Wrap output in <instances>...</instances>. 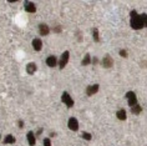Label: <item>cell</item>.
<instances>
[{
  "mask_svg": "<svg viewBox=\"0 0 147 146\" xmlns=\"http://www.w3.org/2000/svg\"><path fill=\"white\" fill-rule=\"evenodd\" d=\"M130 25L132 29L135 30H140V29L146 26V19H147V14H138L136 10H131L130 13Z\"/></svg>",
  "mask_w": 147,
  "mask_h": 146,
  "instance_id": "obj_1",
  "label": "cell"
},
{
  "mask_svg": "<svg viewBox=\"0 0 147 146\" xmlns=\"http://www.w3.org/2000/svg\"><path fill=\"white\" fill-rule=\"evenodd\" d=\"M69 59H70V51L66 50V51H64L61 54V57H60V60H59V68H60L61 70L67 65Z\"/></svg>",
  "mask_w": 147,
  "mask_h": 146,
  "instance_id": "obj_2",
  "label": "cell"
},
{
  "mask_svg": "<svg viewBox=\"0 0 147 146\" xmlns=\"http://www.w3.org/2000/svg\"><path fill=\"white\" fill-rule=\"evenodd\" d=\"M61 101L67 107H72L74 106V100H72V97L70 96V94L67 93V91H64V93H62V95H61Z\"/></svg>",
  "mask_w": 147,
  "mask_h": 146,
  "instance_id": "obj_3",
  "label": "cell"
},
{
  "mask_svg": "<svg viewBox=\"0 0 147 146\" xmlns=\"http://www.w3.org/2000/svg\"><path fill=\"white\" fill-rule=\"evenodd\" d=\"M126 99H127V104L130 105V106H135V105H137V96H136V94L134 91H127L126 93Z\"/></svg>",
  "mask_w": 147,
  "mask_h": 146,
  "instance_id": "obj_4",
  "label": "cell"
},
{
  "mask_svg": "<svg viewBox=\"0 0 147 146\" xmlns=\"http://www.w3.org/2000/svg\"><path fill=\"white\" fill-rule=\"evenodd\" d=\"M101 65L104 66L105 69H111L113 66V60H112V57L110 56V55H106L104 59L101 60Z\"/></svg>",
  "mask_w": 147,
  "mask_h": 146,
  "instance_id": "obj_5",
  "label": "cell"
},
{
  "mask_svg": "<svg viewBox=\"0 0 147 146\" xmlns=\"http://www.w3.org/2000/svg\"><path fill=\"white\" fill-rule=\"evenodd\" d=\"M67 126H69V129L71 131H78L79 130V121H78V119L70 118L69 122H67Z\"/></svg>",
  "mask_w": 147,
  "mask_h": 146,
  "instance_id": "obj_6",
  "label": "cell"
},
{
  "mask_svg": "<svg viewBox=\"0 0 147 146\" xmlns=\"http://www.w3.org/2000/svg\"><path fill=\"white\" fill-rule=\"evenodd\" d=\"M57 64H59V60H57V57L55 56V55L47 56V59H46V65H47L49 68H55Z\"/></svg>",
  "mask_w": 147,
  "mask_h": 146,
  "instance_id": "obj_7",
  "label": "cell"
},
{
  "mask_svg": "<svg viewBox=\"0 0 147 146\" xmlns=\"http://www.w3.org/2000/svg\"><path fill=\"white\" fill-rule=\"evenodd\" d=\"M98 89H100V85H97V84H95V85H90L86 87V95L87 96H92L94 94H96Z\"/></svg>",
  "mask_w": 147,
  "mask_h": 146,
  "instance_id": "obj_8",
  "label": "cell"
},
{
  "mask_svg": "<svg viewBox=\"0 0 147 146\" xmlns=\"http://www.w3.org/2000/svg\"><path fill=\"white\" fill-rule=\"evenodd\" d=\"M31 45H32V47H34L35 51H40V50L42 49V40L39 39V38H35L34 40H32Z\"/></svg>",
  "mask_w": 147,
  "mask_h": 146,
  "instance_id": "obj_9",
  "label": "cell"
},
{
  "mask_svg": "<svg viewBox=\"0 0 147 146\" xmlns=\"http://www.w3.org/2000/svg\"><path fill=\"white\" fill-rule=\"evenodd\" d=\"M24 8L28 13H35L36 11V5L31 1H24Z\"/></svg>",
  "mask_w": 147,
  "mask_h": 146,
  "instance_id": "obj_10",
  "label": "cell"
},
{
  "mask_svg": "<svg viewBox=\"0 0 147 146\" xmlns=\"http://www.w3.org/2000/svg\"><path fill=\"white\" fill-rule=\"evenodd\" d=\"M39 32H40V35H44V36H46V35H49V32H50V28L47 26L46 24H39Z\"/></svg>",
  "mask_w": 147,
  "mask_h": 146,
  "instance_id": "obj_11",
  "label": "cell"
},
{
  "mask_svg": "<svg viewBox=\"0 0 147 146\" xmlns=\"http://www.w3.org/2000/svg\"><path fill=\"white\" fill-rule=\"evenodd\" d=\"M36 70H38V66H36L35 63H29V64L26 65V72H28L29 75L35 74Z\"/></svg>",
  "mask_w": 147,
  "mask_h": 146,
  "instance_id": "obj_12",
  "label": "cell"
},
{
  "mask_svg": "<svg viewBox=\"0 0 147 146\" xmlns=\"http://www.w3.org/2000/svg\"><path fill=\"white\" fill-rule=\"evenodd\" d=\"M26 137H28V142H29V145H30V146H34L36 144V136L34 135L32 131H29L28 135H26Z\"/></svg>",
  "mask_w": 147,
  "mask_h": 146,
  "instance_id": "obj_13",
  "label": "cell"
},
{
  "mask_svg": "<svg viewBox=\"0 0 147 146\" xmlns=\"http://www.w3.org/2000/svg\"><path fill=\"white\" fill-rule=\"evenodd\" d=\"M116 116H117V119H119V120H121V121H123V120H126V119H127L126 110H125V109H120V110L116 112Z\"/></svg>",
  "mask_w": 147,
  "mask_h": 146,
  "instance_id": "obj_14",
  "label": "cell"
},
{
  "mask_svg": "<svg viewBox=\"0 0 147 146\" xmlns=\"http://www.w3.org/2000/svg\"><path fill=\"white\" fill-rule=\"evenodd\" d=\"M141 111H142V106H141V105H138V104L131 107V112H132L134 115H138V114H141Z\"/></svg>",
  "mask_w": 147,
  "mask_h": 146,
  "instance_id": "obj_15",
  "label": "cell"
},
{
  "mask_svg": "<svg viewBox=\"0 0 147 146\" xmlns=\"http://www.w3.org/2000/svg\"><path fill=\"white\" fill-rule=\"evenodd\" d=\"M92 38H94V41L100 43V36H98V29L97 28L92 29Z\"/></svg>",
  "mask_w": 147,
  "mask_h": 146,
  "instance_id": "obj_16",
  "label": "cell"
},
{
  "mask_svg": "<svg viewBox=\"0 0 147 146\" xmlns=\"http://www.w3.org/2000/svg\"><path fill=\"white\" fill-rule=\"evenodd\" d=\"M15 142V137L13 135H6L4 137V144H14Z\"/></svg>",
  "mask_w": 147,
  "mask_h": 146,
  "instance_id": "obj_17",
  "label": "cell"
},
{
  "mask_svg": "<svg viewBox=\"0 0 147 146\" xmlns=\"http://www.w3.org/2000/svg\"><path fill=\"white\" fill-rule=\"evenodd\" d=\"M90 63H91V55L90 54H86L85 57H84L82 61H81V65L82 66H86V65H89Z\"/></svg>",
  "mask_w": 147,
  "mask_h": 146,
  "instance_id": "obj_18",
  "label": "cell"
},
{
  "mask_svg": "<svg viewBox=\"0 0 147 146\" xmlns=\"http://www.w3.org/2000/svg\"><path fill=\"white\" fill-rule=\"evenodd\" d=\"M81 137L84 139V140H86V141H91V140H92V135H91L90 132H86V131H84V132L81 134Z\"/></svg>",
  "mask_w": 147,
  "mask_h": 146,
  "instance_id": "obj_19",
  "label": "cell"
},
{
  "mask_svg": "<svg viewBox=\"0 0 147 146\" xmlns=\"http://www.w3.org/2000/svg\"><path fill=\"white\" fill-rule=\"evenodd\" d=\"M42 144H44V146H51V140L49 137H45L42 140Z\"/></svg>",
  "mask_w": 147,
  "mask_h": 146,
  "instance_id": "obj_20",
  "label": "cell"
},
{
  "mask_svg": "<svg viewBox=\"0 0 147 146\" xmlns=\"http://www.w3.org/2000/svg\"><path fill=\"white\" fill-rule=\"evenodd\" d=\"M120 56H122V57H127V51L126 50H120Z\"/></svg>",
  "mask_w": 147,
  "mask_h": 146,
  "instance_id": "obj_21",
  "label": "cell"
},
{
  "mask_svg": "<svg viewBox=\"0 0 147 146\" xmlns=\"http://www.w3.org/2000/svg\"><path fill=\"white\" fill-rule=\"evenodd\" d=\"M18 126H19L20 129H21V127H24V121H23V120H20V121L18 122Z\"/></svg>",
  "mask_w": 147,
  "mask_h": 146,
  "instance_id": "obj_22",
  "label": "cell"
},
{
  "mask_svg": "<svg viewBox=\"0 0 147 146\" xmlns=\"http://www.w3.org/2000/svg\"><path fill=\"white\" fill-rule=\"evenodd\" d=\"M54 31H55V32H60V31H61V26H56V28H54Z\"/></svg>",
  "mask_w": 147,
  "mask_h": 146,
  "instance_id": "obj_23",
  "label": "cell"
},
{
  "mask_svg": "<svg viewBox=\"0 0 147 146\" xmlns=\"http://www.w3.org/2000/svg\"><path fill=\"white\" fill-rule=\"evenodd\" d=\"M91 63L97 64V63H98V59H97V57H94V59H91Z\"/></svg>",
  "mask_w": 147,
  "mask_h": 146,
  "instance_id": "obj_24",
  "label": "cell"
},
{
  "mask_svg": "<svg viewBox=\"0 0 147 146\" xmlns=\"http://www.w3.org/2000/svg\"><path fill=\"white\" fill-rule=\"evenodd\" d=\"M50 136H51V137H53V136H56V134H55V132H50Z\"/></svg>",
  "mask_w": 147,
  "mask_h": 146,
  "instance_id": "obj_25",
  "label": "cell"
},
{
  "mask_svg": "<svg viewBox=\"0 0 147 146\" xmlns=\"http://www.w3.org/2000/svg\"><path fill=\"white\" fill-rule=\"evenodd\" d=\"M146 28H147V19H146Z\"/></svg>",
  "mask_w": 147,
  "mask_h": 146,
  "instance_id": "obj_26",
  "label": "cell"
},
{
  "mask_svg": "<svg viewBox=\"0 0 147 146\" xmlns=\"http://www.w3.org/2000/svg\"><path fill=\"white\" fill-rule=\"evenodd\" d=\"M0 139H1V135H0Z\"/></svg>",
  "mask_w": 147,
  "mask_h": 146,
  "instance_id": "obj_27",
  "label": "cell"
}]
</instances>
